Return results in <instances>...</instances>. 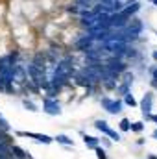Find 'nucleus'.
Instances as JSON below:
<instances>
[{
  "label": "nucleus",
  "mask_w": 157,
  "mask_h": 159,
  "mask_svg": "<svg viewBox=\"0 0 157 159\" xmlns=\"http://www.w3.org/2000/svg\"><path fill=\"white\" fill-rule=\"evenodd\" d=\"M100 106H102V109L104 111H107L109 115H120L122 111H124V104H122V98H113V96H107V94H104V96H100Z\"/></svg>",
  "instance_id": "nucleus-1"
},
{
  "label": "nucleus",
  "mask_w": 157,
  "mask_h": 159,
  "mask_svg": "<svg viewBox=\"0 0 157 159\" xmlns=\"http://www.w3.org/2000/svg\"><path fill=\"white\" fill-rule=\"evenodd\" d=\"M43 113L48 115V117H59L63 113V106L57 98L43 96Z\"/></svg>",
  "instance_id": "nucleus-2"
},
{
  "label": "nucleus",
  "mask_w": 157,
  "mask_h": 159,
  "mask_svg": "<svg viewBox=\"0 0 157 159\" xmlns=\"http://www.w3.org/2000/svg\"><path fill=\"white\" fill-rule=\"evenodd\" d=\"M154 102H155V96H154V91H152V89L146 91V93L142 94V98L139 100V109H141V113H142V120H144L146 115L154 113Z\"/></svg>",
  "instance_id": "nucleus-3"
},
{
  "label": "nucleus",
  "mask_w": 157,
  "mask_h": 159,
  "mask_svg": "<svg viewBox=\"0 0 157 159\" xmlns=\"http://www.w3.org/2000/svg\"><path fill=\"white\" fill-rule=\"evenodd\" d=\"M117 85H118V76L107 70V74L104 76V80L100 81V85H98V87H100L104 93H115Z\"/></svg>",
  "instance_id": "nucleus-4"
},
{
  "label": "nucleus",
  "mask_w": 157,
  "mask_h": 159,
  "mask_svg": "<svg viewBox=\"0 0 157 159\" xmlns=\"http://www.w3.org/2000/svg\"><path fill=\"white\" fill-rule=\"evenodd\" d=\"M141 11H142V4H141V2H131V4H128L120 13H122L124 17H128V19H133V17H137Z\"/></svg>",
  "instance_id": "nucleus-5"
},
{
  "label": "nucleus",
  "mask_w": 157,
  "mask_h": 159,
  "mask_svg": "<svg viewBox=\"0 0 157 159\" xmlns=\"http://www.w3.org/2000/svg\"><path fill=\"white\" fill-rule=\"evenodd\" d=\"M79 135H81V139H83V144H85L89 150H94L96 146H100V137L89 135V133H85V131H79Z\"/></svg>",
  "instance_id": "nucleus-6"
},
{
  "label": "nucleus",
  "mask_w": 157,
  "mask_h": 159,
  "mask_svg": "<svg viewBox=\"0 0 157 159\" xmlns=\"http://www.w3.org/2000/svg\"><path fill=\"white\" fill-rule=\"evenodd\" d=\"M92 128L98 131V133H102V135H105L109 129H111V126H109V122L105 119H96L94 122H92Z\"/></svg>",
  "instance_id": "nucleus-7"
},
{
  "label": "nucleus",
  "mask_w": 157,
  "mask_h": 159,
  "mask_svg": "<svg viewBox=\"0 0 157 159\" xmlns=\"http://www.w3.org/2000/svg\"><path fill=\"white\" fill-rule=\"evenodd\" d=\"M54 143L63 144V146H69V148H74V139L69 137V135H65V133H57V135H54Z\"/></svg>",
  "instance_id": "nucleus-8"
},
{
  "label": "nucleus",
  "mask_w": 157,
  "mask_h": 159,
  "mask_svg": "<svg viewBox=\"0 0 157 159\" xmlns=\"http://www.w3.org/2000/svg\"><path fill=\"white\" fill-rule=\"evenodd\" d=\"M122 104H124V107H131V109H133V107H139V100L133 96L131 91H129L128 94L122 96Z\"/></svg>",
  "instance_id": "nucleus-9"
},
{
  "label": "nucleus",
  "mask_w": 157,
  "mask_h": 159,
  "mask_svg": "<svg viewBox=\"0 0 157 159\" xmlns=\"http://www.w3.org/2000/svg\"><path fill=\"white\" fill-rule=\"evenodd\" d=\"M22 107H24L26 111H30V113H39V111H41L39 106H37L30 96H24V98H22Z\"/></svg>",
  "instance_id": "nucleus-10"
},
{
  "label": "nucleus",
  "mask_w": 157,
  "mask_h": 159,
  "mask_svg": "<svg viewBox=\"0 0 157 159\" xmlns=\"http://www.w3.org/2000/svg\"><path fill=\"white\" fill-rule=\"evenodd\" d=\"M144 129H146V122H144L142 119H141V120H131L129 133H137V135H141Z\"/></svg>",
  "instance_id": "nucleus-11"
},
{
  "label": "nucleus",
  "mask_w": 157,
  "mask_h": 159,
  "mask_svg": "<svg viewBox=\"0 0 157 159\" xmlns=\"http://www.w3.org/2000/svg\"><path fill=\"white\" fill-rule=\"evenodd\" d=\"M34 141H35V143H39V144H52V143H54V137H52V135H48V133H39V131H35Z\"/></svg>",
  "instance_id": "nucleus-12"
},
{
  "label": "nucleus",
  "mask_w": 157,
  "mask_h": 159,
  "mask_svg": "<svg viewBox=\"0 0 157 159\" xmlns=\"http://www.w3.org/2000/svg\"><path fill=\"white\" fill-rule=\"evenodd\" d=\"M129 126H131V120L128 117H122L120 122H118V131L120 133H129Z\"/></svg>",
  "instance_id": "nucleus-13"
},
{
  "label": "nucleus",
  "mask_w": 157,
  "mask_h": 159,
  "mask_svg": "<svg viewBox=\"0 0 157 159\" xmlns=\"http://www.w3.org/2000/svg\"><path fill=\"white\" fill-rule=\"evenodd\" d=\"M105 137H107V139H111L113 143H120V141H122V135H120V131L113 129V128H111V129L105 133Z\"/></svg>",
  "instance_id": "nucleus-14"
},
{
  "label": "nucleus",
  "mask_w": 157,
  "mask_h": 159,
  "mask_svg": "<svg viewBox=\"0 0 157 159\" xmlns=\"http://www.w3.org/2000/svg\"><path fill=\"white\" fill-rule=\"evenodd\" d=\"M124 7H126V2H124V0H111V9H113V13L122 11Z\"/></svg>",
  "instance_id": "nucleus-15"
},
{
  "label": "nucleus",
  "mask_w": 157,
  "mask_h": 159,
  "mask_svg": "<svg viewBox=\"0 0 157 159\" xmlns=\"http://www.w3.org/2000/svg\"><path fill=\"white\" fill-rule=\"evenodd\" d=\"M0 131L2 133H11V126H9V122L4 117H0Z\"/></svg>",
  "instance_id": "nucleus-16"
},
{
  "label": "nucleus",
  "mask_w": 157,
  "mask_h": 159,
  "mask_svg": "<svg viewBox=\"0 0 157 159\" xmlns=\"http://www.w3.org/2000/svg\"><path fill=\"white\" fill-rule=\"evenodd\" d=\"M94 154H96V159H107V150L102 148V146H96L94 148Z\"/></svg>",
  "instance_id": "nucleus-17"
},
{
  "label": "nucleus",
  "mask_w": 157,
  "mask_h": 159,
  "mask_svg": "<svg viewBox=\"0 0 157 159\" xmlns=\"http://www.w3.org/2000/svg\"><path fill=\"white\" fill-rule=\"evenodd\" d=\"M144 122H154L157 128V113H150V115H146L144 117Z\"/></svg>",
  "instance_id": "nucleus-18"
},
{
  "label": "nucleus",
  "mask_w": 157,
  "mask_h": 159,
  "mask_svg": "<svg viewBox=\"0 0 157 159\" xmlns=\"http://www.w3.org/2000/svg\"><path fill=\"white\" fill-rule=\"evenodd\" d=\"M135 144H137V146H144V144H146V139H142V137H139V139L135 141Z\"/></svg>",
  "instance_id": "nucleus-19"
},
{
  "label": "nucleus",
  "mask_w": 157,
  "mask_h": 159,
  "mask_svg": "<svg viewBox=\"0 0 157 159\" xmlns=\"http://www.w3.org/2000/svg\"><path fill=\"white\" fill-rule=\"evenodd\" d=\"M150 87L152 91H157V80H150Z\"/></svg>",
  "instance_id": "nucleus-20"
},
{
  "label": "nucleus",
  "mask_w": 157,
  "mask_h": 159,
  "mask_svg": "<svg viewBox=\"0 0 157 159\" xmlns=\"http://www.w3.org/2000/svg\"><path fill=\"white\" fill-rule=\"evenodd\" d=\"M152 59H154V63H157V48L152 52Z\"/></svg>",
  "instance_id": "nucleus-21"
},
{
  "label": "nucleus",
  "mask_w": 157,
  "mask_h": 159,
  "mask_svg": "<svg viewBox=\"0 0 157 159\" xmlns=\"http://www.w3.org/2000/svg\"><path fill=\"white\" fill-rule=\"evenodd\" d=\"M152 139H154V141H157V128L152 131Z\"/></svg>",
  "instance_id": "nucleus-22"
},
{
  "label": "nucleus",
  "mask_w": 157,
  "mask_h": 159,
  "mask_svg": "<svg viewBox=\"0 0 157 159\" xmlns=\"http://www.w3.org/2000/svg\"><path fill=\"white\" fill-rule=\"evenodd\" d=\"M146 159H157V154H148V156H146Z\"/></svg>",
  "instance_id": "nucleus-23"
},
{
  "label": "nucleus",
  "mask_w": 157,
  "mask_h": 159,
  "mask_svg": "<svg viewBox=\"0 0 157 159\" xmlns=\"http://www.w3.org/2000/svg\"><path fill=\"white\" fill-rule=\"evenodd\" d=\"M148 2H150V4H152L154 7H157V0H148Z\"/></svg>",
  "instance_id": "nucleus-24"
},
{
  "label": "nucleus",
  "mask_w": 157,
  "mask_h": 159,
  "mask_svg": "<svg viewBox=\"0 0 157 159\" xmlns=\"http://www.w3.org/2000/svg\"><path fill=\"white\" fill-rule=\"evenodd\" d=\"M124 2H126V6H128V4H131V2H139V0H124Z\"/></svg>",
  "instance_id": "nucleus-25"
},
{
  "label": "nucleus",
  "mask_w": 157,
  "mask_h": 159,
  "mask_svg": "<svg viewBox=\"0 0 157 159\" xmlns=\"http://www.w3.org/2000/svg\"><path fill=\"white\" fill-rule=\"evenodd\" d=\"M96 2H111V0H96Z\"/></svg>",
  "instance_id": "nucleus-26"
}]
</instances>
